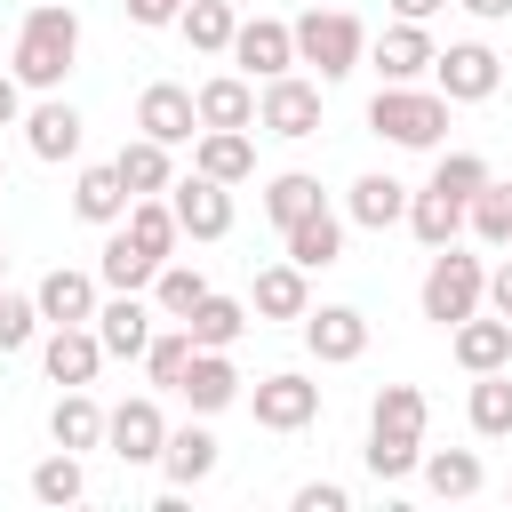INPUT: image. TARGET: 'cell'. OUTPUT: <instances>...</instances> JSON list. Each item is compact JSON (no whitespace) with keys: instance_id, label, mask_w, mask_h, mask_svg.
<instances>
[{"instance_id":"6da1fadb","label":"cell","mask_w":512,"mask_h":512,"mask_svg":"<svg viewBox=\"0 0 512 512\" xmlns=\"http://www.w3.org/2000/svg\"><path fill=\"white\" fill-rule=\"evenodd\" d=\"M72 64H80V16H72L64 0H32V8H24V24H16V48H8V72H16L24 88H40V96H56Z\"/></svg>"},{"instance_id":"7a4b0ae2","label":"cell","mask_w":512,"mask_h":512,"mask_svg":"<svg viewBox=\"0 0 512 512\" xmlns=\"http://www.w3.org/2000/svg\"><path fill=\"white\" fill-rule=\"evenodd\" d=\"M368 128H376L384 144H400V152H440V136H448V96H440V88H416V80H384V88L368 96Z\"/></svg>"},{"instance_id":"3957f363","label":"cell","mask_w":512,"mask_h":512,"mask_svg":"<svg viewBox=\"0 0 512 512\" xmlns=\"http://www.w3.org/2000/svg\"><path fill=\"white\" fill-rule=\"evenodd\" d=\"M296 64H312L320 80H344L368 64V24L344 8H304L296 16Z\"/></svg>"},{"instance_id":"277c9868","label":"cell","mask_w":512,"mask_h":512,"mask_svg":"<svg viewBox=\"0 0 512 512\" xmlns=\"http://www.w3.org/2000/svg\"><path fill=\"white\" fill-rule=\"evenodd\" d=\"M416 304H424V320H440V328L472 320V312L488 304V264H480V256H464L456 240H448V248H432V272H424Z\"/></svg>"},{"instance_id":"5b68a950","label":"cell","mask_w":512,"mask_h":512,"mask_svg":"<svg viewBox=\"0 0 512 512\" xmlns=\"http://www.w3.org/2000/svg\"><path fill=\"white\" fill-rule=\"evenodd\" d=\"M432 88H440L448 104H488V96L504 88V56H496L488 40H456V48L432 56Z\"/></svg>"},{"instance_id":"8992f818","label":"cell","mask_w":512,"mask_h":512,"mask_svg":"<svg viewBox=\"0 0 512 512\" xmlns=\"http://www.w3.org/2000/svg\"><path fill=\"white\" fill-rule=\"evenodd\" d=\"M256 128H272V136H288V144L320 136V80H296V72L264 80V88H256Z\"/></svg>"},{"instance_id":"52a82bcc","label":"cell","mask_w":512,"mask_h":512,"mask_svg":"<svg viewBox=\"0 0 512 512\" xmlns=\"http://www.w3.org/2000/svg\"><path fill=\"white\" fill-rule=\"evenodd\" d=\"M104 448H112L120 464H160V448H168V416H160V400L136 392V400H120V408H104Z\"/></svg>"},{"instance_id":"ba28073f","label":"cell","mask_w":512,"mask_h":512,"mask_svg":"<svg viewBox=\"0 0 512 512\" xmlns=\"http://www.w3.org/2000/svg\"><path fill=\"white\" fill-rule=\"evenodd\" d=\"M232 64H240L248 80H280V72L296 64V24H280V16H240Z\"/></svg>"},{"instance_id":"9c48e42d","label":"cell","mask_w":512,"mask_h":512,"mask_svg":"<svg viewBox=\"0 0 512 512\" xmlns=\"http://www.w3.org/2000/svg\"><path fill=\"white\" fill-rule=\"evenodd\" d=\"M168 208H176V224H184V240H224L232 232V184H216V176H184V184H168Z\"/></svg>"},{"instance_id":"30bf717a","label":"cell","mask_w":512,"mask_h":512,"mask_svg":"<svg viewBox=\"0 0 512 512\" xmlns=\"http://www.w3.org/2000/svg\"><path fill=\"white\" fill-rule=\"evenodd\" d=\"M304 352H312L320 368L360 360V352H368V312H352V304H312V312H304Z\"/></svg>"},{"instance_id":"8fae6325","label":"cell","mask_w":512,"mask_h":512,"mask_svg":"<svg viewBox=\"0 0 512 512\" xmlns=\"http://www.w3.org/2000/svg\"><path fill=\"white\" fill-rule=\"evenodd\" d=\"M248 408H256L264 432H304V424L320 416V384L296 376V368H280V376H264V384L248 392Z\"/></svg>"},{"instance_id":"7c38bea8","label":"cell","mask_w":512,"mask_h":512,"mask_svg":"<svg viewBox=\"0 0 512 512\" xmlns=\"http://www.w3.org/2000/svg\"><path fill=\"white\" fill-rule=\"evenodd\" d=\"M136 128H144V136H160L168 152H176V144H192V136H200V104H192V88L152 80V88L136 96Z\"/></svg>"},{"instance_id":"4fadbf2b","label":"cell","mask_w":512,"mask_h":512,"mask_svg":"<svg viewBox=\"0 0 512 512\" xmlns=\"http://www.w3.org/2000/svg\"><path fill=\"white\" fill-rule=\"evenodd\" d=\"M432 56H440V48H432V32H424V24H408V16H392V24L368 40V64H376L384 80H424V72H432Z\"/></svg>"},{"instance_id":"5bb4252c","label":"cell","mask_w":512,"mask_h":512,"mask_svg":"<svg viewBox=\"0 0 512 512\" xmlns=\"http://www.w3.org/2000/svg\"><path fill=\"white\" fill-rule=\"evenodd\" d=\"M40 360H48V376H56V384H96V368H104L112 352H104L96 320H72V328H48Z\"/></svg>"},{"instance_id":"9a60e30c","label":"cell","mask_w":512,"mask_h":512,"mask_svg":"<svg viewBox=\"0 0 512 512\" xmlns=\"http://www.w3.org/2000/svg\"><path fill=\"white\" fill-rule=\"evenodd\" d=\"M448 352H456V368H464V376L512 368V320H504V312H496V320H480V312H472V320H456V328H448Z\"/></svg>"},{"instance_id":"2e32d148","label":"cell","mask_w":512,"mask_h":512,"mask_svg":"<svg viewBox=\"0 0 512 512\" xmlns=\"http://www.w3.org/2000/svg\"><path fill=\"white\" fill-rule=\"evenodd\" d=\"M192 104H200V128H256V80H248V72H216V80H200Z\"/></svg>"},{"instance_id":"e0dca14e","label":"cell","mask_w":512,"mask_h":512,"mask_svg":"<svg viewBox=\"0 0 512 512\" xmlns=\"http://www.w3.org/2000/svg\"><path fill=\"white\" fill-rule=\"evenodd\" d=\"M192 168L216 176V184H248V176H256V144H248V128H200V136H192Z\"/></svg>"},{"instance_id":"ac0fdd59","label":"cell","mask_w":512,"mask_h":512,"mask_svg":"<svg viewBox=\"0 0 512 512\" xmlns=\"http://www.w3.org/2000/svg\"><path fill=\"white\" fill-rule=\"evenodd\" d=\"M128 200H136V192H128V176H120L112 160L80 168V184H72V216H80V224H104V232L128 216Z\"/></svg>"},{"instance_id":"d6986e66","label":"cell","mask_w":512,"mask_h":512,"mask_svg":"<svg viewBox=\"0 0 512 512\" xmlns=\"http://www.w3.org/2000/svg\"><path fill=\"white\" fill-rule=\"evenodd\" d=\"M280 240H288V264H304V272H328V264H344V216H336V208H312V216H296Z\"/></svg>"},{"instance_id":"ffe728a7","label":"cell","mask_w":512,"mask_h":512,"mask_svg":"<svg viewBox=\"0 0 512 512\" xmlns=\"http://www.w3.org/2000/svg\"><path fill=\"white\" fill-rule=\"evenodd\" d=\"M160 264H168V256H152V248H144L128 224H112V240H104V256H96V280L136 296V288H152V280H160Z\"/></svg>"},{"instance_id":"44dd1931","label":"cell","mask_w":512,"mask_h":512,"mask_svg":"<svg viewBox=\"0 0 512 512\" xmlns=\"http://www.w3.org/2000/svg\"><path fill=\"white\" fill-rule=\"evenodd\" d=\"M248 312H256V320H304V312H312V280H304V264H264L256 288H248Z\"/></svg>"},{"instance_id":"7402d4cb","label":"cell","mask_w":512,"mask_h":512,"mask_svg":"<svg viewBox=\"0 0 512 512\" xmlns=\"http://www.w3.org/2000/svg\"><path fill=\"white\" fill-rule=\"evenodd\" d=\"M32 304H40V320H48V328L96 320V272H72V264H56V272L32 288Z\"/></svg>"},{"instance_id":"603a6c76","label":"cell","mask_w":512,"mask_h":512,"mask_svg":"<svg viewBox=\"0 0 512 512\" xmlns=\"http://www.w3.org/2000/svg\"><path fill=\"white\" fill-rule=\"evenodd\" d=\"M176 392L192 400V416H216V408H232V400H240V368H232V352H208V344H200Z\"/></svg>"},{"instance_id":"cb8c5ba5","label":"cell","mask_w":512,"mask_h":512,"mask_svg":"<svg viewBox=\"0 0 512 512\" xmlns=\"http://www.w3.org/2000/svg\"><path fill=\"white\" fill-rule=\"evenodd\" d=\"M24 144H32V160H72L80 152V112L64 96H40L24 112Z\"/></svg>"},{"instance_id":"d4e9b609","label":"cell","mask_w":512,"mask_h":512,"mask_svg":"<svg viewBox=\"0 0 512 512\" xmlns=\"http://www.w3.org/2000/svg\"><path fill=\"white\" fill-rule=\"evenodd\" d=\"M96 336H104L112 360H144V344H152V312H144L128 288H112V304H96Z\"/></svg>"},{"instance_id":"484cf974","label":"cell","mask_w":512,"mask_h":512,"mask_svg":"<svg viewBox=\"0 0 512 512\" xmlns=\"http://www.w3.org/2000/svg\"><path fill=\"white\" fill-rule=\"evenodd\" d=\"M48 440H56V448H72V456L104 448V408L88 400V384H64V400L48 408Z\"/></svg>"},{"instance_id":"4316f807","label":"cell","mask_w":512,"mask_h":512,"mask_svg":"<svg viewBox=\"0 0 512 512\" xmlns=\"http://www.w3.org/2000/svg\"><path fill=\"white\" fill-rule=\"evenodd\" d=\"M344 216L368 224V232H392V224H408V184L400 176H360L344 192Z\"/></svg>"},{"instance_id":"83f0119b","label":"cell","mask_w":512,"mask_h":512,"mask_svg":"<svg viewBox=\"0 0 512 512\" xmlns=\"http://www.w3.org/2000/svg\"><path fill=\"white\" fill-rule=\"evenodd\" d=\"M160 472H168V488H200L216 472V432L208 424H176L168 448H160Z\"/></svg>"},{"instance_id":"f1b7e54d","label":"cell","mask_w":512,"mask_h":512,"mask_svg":"<svg viewBox=\"0 0 512 512\" xmlns=\"http://www.w3.org/2000/svg\"><path fill=\"white\" fill-rule=\"evenodd\" d=\"M184 328H192V344H208V352H232V344L248 336V304H240V296H216V288H208V296H200V304L184 312Z\"/></svg>"},{"instance_id":"f546056e","label":"cell","mask_w":512,"mask_h":512,"mask_svg":"<svg viewBox=\"0 0 512 512\" xmlns=\"http://www.w3.org/2000/svg\"><path fill=\"white\" fill-rule=\"evenodd\" d=\"M408 232H416L424 248H448V240H464V200H448L440 184L408 192Z\"/></svg>"},{"instance_id":"4dcf8cb0","label":"cell","mask_w":512,"mask_h":512,"mask_svg":"<svg viewBox=\"0 0 512 512\" xmlns=\"http://www.w3.org/2000/svg\"><path fill=\"white\" fill-rule=\"evenodd\" d=\"M176 32L200 48V56H232V32H240V8L232 0H184Z\"/></svg>"},{"instance_id":"1f68e13d","label":"cell","mask_w":512,"mask_h":512,"mask_svg":"<svg viewBox=\"0 0 512 512\" xmlns=\"http://www.w3.org/2000/svg\"><path fill=\"white\" fill-rule=\"evenodd\" d=\"M464 416H472V432H480V440H512V368H488V376H472V400H464Z\"/></svg>"},{"instance_id":"d6a6232c","label":"cell","mask_w":512,"mask_h":512,"mask_svg":"<svg viewBox=\"0 0 512 512\" xmlns=\"http://www.w3.org/2000/svg\"><path fill=\"white\" fill-rule=\"evenodd\" d=\"M112 168L128 176V192H136V200L176 184V160H168V144H160V136H136V144H120V152H112Z\"/></svg>"},{"instance_id":"836d02e7","label":"cell","mask_w":512,"mask_h":512,"mask_svg":"<svg viewBox=\"0 0 512 512\" xmlns=\"http://www.w3.org/2000/svg\"><path fill=\"white\" fill-rule=\"evenodd\" d=\"M480 456L472 448H440V456H424V488L440 496V504H464V496H480Z\"/></svg>"},{"instance_id":"e575fe53","label":"cell","mask_w":512,"mask_h":512,"mask_svg":"<svg viewBox=\"0 0 512 512\" xmlns=\"http://www.w3.org/2000/svg\"><path fill=\"white\" fill-rule=\"evenodd\" d=\"M464 232L472 240H488V248H512V184H480L472 200H464Z\"/></svg>"},{"instance_id":"d590c367","label":"cell","mask_w":512,"mask_h":512,"mask_svg":"<svg viewBox=\"0 0 512 512\" xmlns=\"http://www.w3.org/2000/svg\"><path fill=\"white\" fill-rule=\"evenodd\" d=\"M312 208H328V200H320V176L288 168V176H272V184H264V216H272L280 232H288L296 216H312Z\"/></svg>"},{"instance_id":"8d00e7d4","label":"cell","mask_w":512,"mask_h":512,"mask_svg":"<svg viewBox=\"0 0 512 512\" xmlns=\"http://www.w3.org/2000/svg\"><path fill=\"white\" fill-rule=\"evenodd\" d=\"M152 256H176V240H184V224H176V208L160 200V192H144V200H128V216H120Z\"/></svg>"},{"instance_id":"74e56055","label":"cell","mask_w":512,"mask_h":512,"mask_svg":"<svg viewBox=\"0 0 512 512\" xmlns=\"http://www.w3.org/2000/svg\"><path fill=\"white\" fill-rule=\"evenodd\" d=\"M192 352H200V344H192V328L176 320V328H160V336L144 344V376H152L160 392H176V384H184V368H192Z\"/></svg>"},{"instance_id":"f35d334b","label":"cell","mask_w":512,"mask_h":512,"mask_svg":"<svg viewBox=\"0 0 512 512\" xmlns=\"http://www.w3.org/2000/svg\"><path fill=\"white\" fill-rule=\"evenodd\" d=\"M424 392L416 384H384L376 392V408H368V432H408V440H424Z\"/></svg>"},{"instance_id":"ab89813d","label":"cell","mask_w":512,"mask_h":512,"mask_svg":"<svg viewBox=\"0 0 512 512\" xmlns=\"http://www.w3.org/2000/svg\"><path fill=\"white\" fill-rule=\"evenodd\" d=\"M32 496H40V504H80V496H88V472H80V456H72V448L40 456V464H32Z\"/></svg>"},{"instance_id":"60d3db41","label":"cell","mask_w":512,"mask_h":512,"mask_svg":"<svg viewBox=\"0 0 512 512\" xmlns=\"http://www.w3.org/2000/svg\"><path fill=\"white\" fill-rule=\"evenodd\" d=\"M200 296H208V280H200V264H176V256H168V264H160V280H152V304H160L168 320H184V312H192Z\"/></svg>"},{"instance_id":"b9f144b4","label":"cell","mask_w":512,"mask_h":512,"mask_svg":"<svg viewBox=\"0 0 512 512\" xmlns=\"http://www.w3.org/2000/svg\"><path fill=\"white\" fill-rule=\"evenodd\" d=\"M368 472H376V480L424 472V440H408V432H368Z\"/></svg>"},{"instance_id":"7bdbcfd3","label":"cell","mask_w":512,"mask_h":512,"mask_svg":"<svg viewBox=\"0 0 512 512\" xmlns=\"http://www.w3.org/2000/svg\"><path fill=\"white\" fill-rule=\"evenodd\" d=\"M32 336H40V304H32V296H16V288H0V360H8V352H24Z\"/></svg>"},{"instance_id":"ee69618b","label":"cell","mask_w":512,"mask_h":512,"mask_svg":"<svg viewBox=\"0 0 512 512\" xmlns=\"http://www.w3.org/2000/svg\"><path fill=\"white\" fill-rule=\"evenodd\" d=\"M432 184H440L448 200H472V192L488 184V160H480V152H440V168H432Z\"/></svg>"},{"instance_id":"f6af8a7d","label":"cell","mask_w":512,"mask_h":512,"mask_svg":"<svg viewBox=\"0 0 512 512\" xmlns=\"http://www.w3.org/2000/svg\"><path fill=\"white\" fill-rule=\"evenodd\" d=\"M296 512H352V488H336V480H304V488H296Z\"/></svg>"},{"instance_id":"bcb514c9","label":"cell","mask_w":512,"mask_h":512,"mask_svg":"<svg viewBox=\"0 0 512 512\" xmlns=\"http://www.w3.org/2000/svg\"><path fill=\"white\" fill-rule=\"evenodd\" d=\"M120 8H128V24H144V32H160V24L184 16V0H120Z\"/></svg>"},{"instance_id":"7dc6e473","label":"cell","mask_w":512,"mask_h":512,"mask_svg":"<svg viewBox=\"0 0 512 512\" xmlns=\"http://www.w3.org/2000/svg\"><path fill=\"white\" fill-rule=\"evenodd\" d=\"M488 312H504V320H512V256L488 272Z\"/></svg>"},{"instance_id":"c3c4849f","label":"cell","mask_w":512,"mask_h":512,"mask_svg":"<svg viewBox=\"0 0 512 512\" xmlns=\"http://www.w3.org/2000/svg\"><path fill=\"white\" fill-rule=\"evenodd\" d=\"M16 120H24V80L0 72V128H16Z\"/></svg>"},{"instance_id":"681fc988","label":"cell","mask_w":512,"mask_h":512,"mask_svg":"<svg viewBox=\"0 0 512 512\" xmlns=\"http://www.w3.org/2000/svg\"><path fill=\"white\" fill-rule=\"evenodd\" d=\"M456 8H464V16H480V24H504V16H512V0H456Z\"/></svg>"},{"instance_id":"f907efd6","label":"cell","mask_w":512,"mask_h":512,"mask_svg":"<svg viewBox=\"0 0 512 512\" xmlns=\"http://www.w3.org/2000/svg\"><path fill=\"white\" fill-rule=\"evenodd\" d=\"M448 0H392V16H408V24H432Z\"/></svg>"},{"instance_id":"816d5d0a","label":"cell","mask_w":512,"mask_h":512,"mask_svg":"<svg viewBox=\"0 0 512 512\" xmlns=\"http://www.w3.org/2000/svg\"><path fill=\"white\" fill-rule=\"evenodd\" d=\"M0 272H8V248H0Z\"/></svg>"},{"instance_id":"f5cc1de1","label":"cell","mask_w":512,"mask_h":512,"mask_svg":"<svg viewBox=\"0 0 512 512\" xmlns=\"http://www.w3.org/2000/svg\"><path fill=\"white\" fill-rule=\"evenodd\" d=\"M0 192H8V168H0Z\"/></svg>"}]
</instances>
